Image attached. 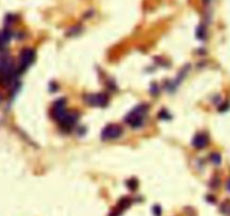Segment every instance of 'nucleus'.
Returning a JSON list of instances; mask_svg holds the SVG:
<instances>
[{
	"label": "nucleus",
	"instance_id": "9",
	"mask_svg": "<svg viewBox=\"0 0 230 216\" xmlns=\"http://www.w3.org/2000/svg\"><path fill=\"white\" fill-rule=\"evenodd\" d=\"M127 186L132 190H135L136 188H137V180L136 179H130L129 181H127Z\"/></svg>",
	"mask_w": 230,
	"mask_h": 216
},
{
	"label": "nucleus",
	"instance_id": "4",
	"mask_svg": "<svg viewBox=\"0 0 230 216\" xmlns=\"http://www.w3.org/2000/svg\"><path fill=\"white\" fill-rule=\"evenodd\" d=\"M67 115V111L65 109V104H64V100H58V102H55V105L53 107V117L56 121L61 122L62 119L65 117Z\"/></svg>",
	"mask_w": 230,
	"mask_h": 216
},
{
	"label": "nucleus",
	"instance_id": "5",
	"mask_svg": "<svg viewBox=\"0 0 230 216\" xmlns=\"http://www.w3.org/2000/svg\"><path fill=\"white\" fill-rule=\"evenodd\" d=\"M108 99L107 96L103 94H98V95H91L88 98V102L93 105V106H100L103 107L106 104H107Z\"/></svg>",
	"mask_w": 230,
	"mask_h": 216
},
{
	"label": "nucleus",
	"instance_id": "8",
	"mask_svg": "<svg viewBox=\"0 0 230 216\" xmlns=\"http://www.w3.org/2000/svg\"><path fill=\"white\" fill-rule=\"evenodd\" d=\"M220 209H221V212L223 213V214H226V215H230V200L225 201V203L221 205Z\"/></svg>",
	"mask_w": 230,
	"mask_h": 216
},
{
	"label": "nucleus",
	"instance_id": "7",
	"mask_svg": "<svg viewBox=\"0 0 230 216\" xmlns=\"http://www.w3.org/2000/svg\"><path fill=\"white\" fill-rule=\"evenodd\" d=\"M10 36H11V35H10V32H8V31L0 32V47L8 43L9 40H10Z\"/></svg>",
	"mask_w": 230,
	"mask_h": 216
},
{
	"label": "nucleus",
	"instance_id": "10",
	"mask_svg": "<svg viewBox=\"0 0 230 216\" xmlns=\"http://www.w3.org/2000/svg\"><path fill=\"white\" fill-rule=\"evenodd\" d=\"M211 159H212V162L214 163H220V160H221V158H220V155L218 154V153H214V154L211 155Z\"/></svg>",
	"mask_w": 230,
	"mask_h": 216
},
{
	"label": "nucleus",
	"instance_id": "2",
	"mask_svg": "<svg viewBox=\"0 0 230 216\" xmlns=\"http://www.w3.org/2000/svg\"><path fill=\"white\" fill-rule=\"evenodd\" d=\"M121 134H123V128L119 125L111 124V125L104 127V130L101 133V137L102 140H115L118 139Z\"/></svg>",
	"mask_w": 230,
	"mask_h": 216
},
{
	"label": "nucleus",
	"instance_id": "3",
	"mask_svg": "<svg viewBox=\"0 0 230 216\" xmlns=\"http://www.w3.org/2000/svg\"><path fill=\"white\" fill-rule=\"evenodd\" d=\"M34 59H35V52H34L33 50L30 49L24 50L20 54V66H19V70L24 71V70L27 69L29 65L33 63Z\"/></svg>",
	"mask_w": 230,
	"mask_h": 216
},
{
	"label": "nucleus",
	"instance_id": "6",
	"mask_svg": "<svg viewBox=\"0 0 230 216\" xmlns=\"http://www.w3.org/2000/svg\"><path fill=\"white\" fill-rule=\"evenodd\" d=\"M209 143V139L206 134H197L193 139V145L197 149H203Z\"/></svg>",
	"mask_w": 230,
	"mask_h": 216
},
{
	"label": "nucleus",
	"instance_id": "12",
	"mask_svg": "<svg viewBox=\"0 0 230 216\" xmlns=\"http://www.w3.org/2000/svg\"><path fill=\"white\" fill-rule=\"evenodd\" d=\"M227 189H228V190L230 192V179L228 180V182H227Z\"/></svg>",
	"mask_w": 230,
	"mask_h": 216
},
{
	"label": "nucleus",
	"instance_id": "1",
	"mask_svg": "<svg viewBox=\"0 0 230 216\" xmlns=\"http://www.w3.org/2000/svg\"><path fill=\"white\" fill-rule=\"evenodd\" d=\"M146 113H147V107L145 106V105H140V106L135 108L130 114L128 115L127 117H126V121H127L132 127H138L141 125L143 117L145 116Z\"/></svg>",
	"mask_w": 230,
	"mask_h": 216
},
{
	"label": "nucleus",
	"instance_id": "11",
	"mask_svg": "<svg viewBox=\"0 0 230 216\" xmlns=\"http://www.w3.org/2000/svg\"><path fill=\"white\" fill-rule=\"evenodd\" d=\"M153 212H154V214L156 216H160V213H162V209H160V206H155V207L153 208Z\"/></svg>",
	"mask_w": 230,
	"mask_h": 216
}]
</instances>
